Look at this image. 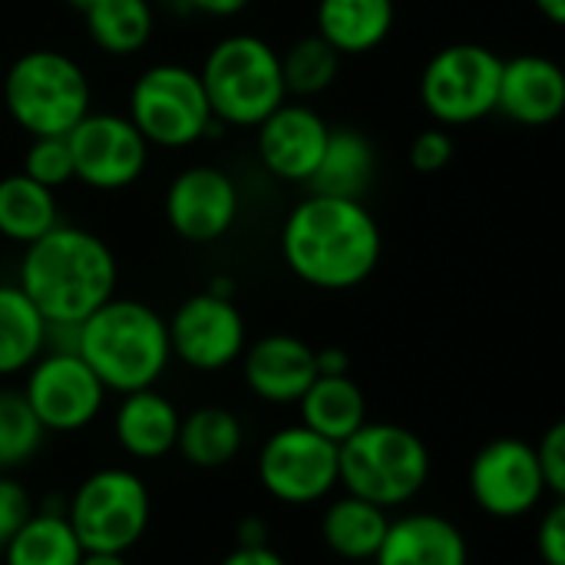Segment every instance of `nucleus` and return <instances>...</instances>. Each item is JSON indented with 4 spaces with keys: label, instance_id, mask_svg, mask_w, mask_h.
Segmentation results:
<instances>
[{
    "label": "nucleus",
    "instance_id": "nucleus-1",
    "mask_svg": "<svg viewBox=\"0 0 565 565\" xmlns=\"http://www.w3.org/2000/svg\"><path fill=\"white\" fill-rule=\"evenodd\" d=\"M285 268L308 288L351 291L364 285L384 255V235L364 199L308 192L281 222Z\"/></svg>",
    "mask_w": 565,
    "mask_h": 565
},
{
    "label": "nucleus",
    "instance_id": "nucleus-2",
    "mask_svg": "<svg viewBox=\"0 0 565 565\" xmlns=\"http://www.w3.org/2000/svg\"><path fill=\"white\" fill-rule=\"evenodd\" d=\"M17 285L46 321L79 324L116 295L119 265L106 238L60 222L43 238L23 245Z\"/></svg>",
    "mask_w": 565,
    "mask_h": 565
},
{
    "label": "nucleus",
    "instance_id": "nucleus-3",
    "mask_svg": "<svg viewBox=\"0 0 565 565\" xmlns=\"http://www.w3.org/2000/svg\"><path fill=\"white\" fill-rule=\"evenodd\" d=\"M109 394L156 387L172 364L166 318L136 298L113 295L86 321H79L76 351Z\"/></svg>",
    "mask_w": 565,
    "mask_h": 565
},
{
    "label": "nucleus",
    "instance_id": "nucleus-4",
    "mask_svg": "<svg viewBox=\"0 0 565 565\" xmlns=\"http://www.w3.org/2000/svg\"><path fill=\"white\" fill-rule=\"evenodd\" d=\"M430 467L424 437L401 424H364L338 444V487L381 510L417 500Z\"/></svg>",
    "mask_w": 565,
    "mask_h": 565
},
{
    "label": "nucleus",
    "instance_id": "nucleus-5",
    "mask_svg": "<svg viewBox=\"0 0 565 565\" xmlns=\"http://www.w3.org/2000/svg\"><path fill=\"white\" fill-rule=\"evenodd\" d=\"M202 89L209 96L212 116L228 129H255L285 99L281 53L255 33L222 36L202 60Z\"/></svg>",
    "mask_w": 565,
    "mask_h": 565
},
{
    "label": "nucleus",
    "instance_id": "nucleus-6",
    "mask_svg": "<svg viewBox=\"0 0 565 565\" xmlns=\"http://www.w3.org/2000/svg\"><path fill=\"white\" fill-rule=\"evenodd\" d=\"M3 109L33 136H66L89 109L93 86L86 70L63 50H26L3 73Z\"/></svg>",
    "mask_w": 565,
    "mask_h": 565
},
{
    "label": "nucleus",
    "instance_id": "nucleus-7",
    "mask_svg": "<svg viewBox=\"0 0 565 565\" xmlns=\"http://www.w3.org/2000/svg\"><path fill=\"white\" fill-rule=\"evenodd\" d=\"M126 116L159 149H189L202 139L225 136V126L209 109L199 70L185 63L146 66L129 86Z\"/></svg>",
    "mask_w": 565,
    "mask_h": 565
},
{
    "label": "nucleus",
    "instance_id": "nucleus-8",
    "mask_svg": "<svg viewBox=\"0 0 565 565\" xmlns=\"http://www.w3.org/2000/svg\"><path fill=\"white\" fill-rule=\"evenodd\" d=\"M83 553L126 556L142 543L152 520V497L139 473L126 467H103L79 480L63 510Z\"/></svg>",
    "mask_w": 565,
    "mask_h": 565
},
{
    "label": "nucleus",
    "instance_id": "nucleus-9",
    "mask_svg": "<svg viewBox=\"0 0 565 565\" xmlns=\"http://www.w3.org/2000/svg\"><path fill=\"white\" fill-rule=\"evenodd\" d=\"M503 56L483 43H450L420 73V106L437 126H473L497 113Z\"/></svg>",
    "mask_w": 565,
    "mask_h": 565
},
{
    "label": "nucleus",
    "instance_id": "nucleus-10",
    "mask_svg": "<svg viewBox=\"0 0 565 565\" xmlns=\"http://www.w3.org/2000/svg\"><path fill=\"white\" fill-rule=\"evenodd\" d=\"M258 483L285 507H315L338 490V444L305 424L281 427L258 450Z\"/></svg>",
    "mask_w": 565,
    "mask_h": 565
},
{
    "label": "nucleus",
    "instance_id": "nucleus-11",
    "mask_svg": "<svg viewBox=\"0 0 565 565\" xmlns=\"http://www.w3.org/2000/svg\"><path fill=\"white\" fill-rule=\"evenodd\" d=\"M73 182L93 192H122L136 185L149 166V142L129 122L126 113H96L89 109L66 132Z\"/></svg>",
    "mask_w": 565,
    "mask_h": 565
},
{
    "label": "nucleus",
    "instance_id": "nucleus-12",
    "mask_svg": "<svg viewBox=\"0 0 565 565\" xmlns=\"http://www.w3.org/2000/svg\"><path fill=\"white\" fill-rule=\"evenodd\" d=\"M20 394L46 434H79L103 414L109 391L79 354L43 351L23 371Z\"/></svg>",
    "mask_w": 565,
    "mask_h": 565
},
{
    "label": "nucleus",
    "instance_id": "nucleus-13",
    "mask_svg": "<svg viewBox=\"0 0 565 565\" xmlns=\"http://www.w3.org/2000/svg\"><path fill=\"white\" fill-rule=\"evenodd\" d=\"M172 361L199 374H215L232 364L248 348V328L232 298L212 295L209 288L189 295L166 321Z\"/></svg>",
    "mask_w": 565,
    "mask_h": 565
},
{
    "label": "nucleus",
    "instance_id": "nucleus-14",
    "mask_svg": "<svg viewBox=\"0 0 565 565\" xmlns=\"http://www.w3.org/2000/svg\"><path fill=\"white\" fill-rule=\"evenodd\" d=\"M467 483L477 510L493 520H523L550 497L536 463V447L520 437H497L480 447Z\"/></svg>",
    "mask_w": 565,
    "mask_h": 565
},
{
    "label": "nucleus",
    "instance_id": "nucleus-15",
    "mask_svg": "<svg viewBox=\"0 0 565 565\" xmlns=\"http://www.w3.org/2000/svg\"><path fill=\"white\" fill-rule=\"evenodd\" d=\"M169 228L189 245H212L232 232L242 212L238 182L218 166H185L166 189Z\"/></svg>",
    "mask_w": 565,
    "mask_h": 565
},
{
    "label": "nucleus",
    "instance_id": "nucleus-16",
    "mask_svg": "<svg viewBox=\"0 0 565 565\" xmlns=\"http://www.w3.org/2000/svg\"><path fill=\"white\" fill-rule=\"evenodd\" d=\"M328 132L331 126L315 106H308L305 99H285L255 126L258 162L278 182L308 185L321 162Z\"/></svg>",
    "mask_w": 565,
    "mask_h": 565
},
{
    "label": "nucleus",
    "instance_id": "nucleus-17",
    "mask_svg": "<svg viewBox=\"0 0 565 565\" xmlns=\"http://www.w3.org/2000/svg\"><path fill=\"white\" fill-rule=\"evenodd\" d=\"M248 391L275 407L298 404L301 394L318 377L315 348L295 334H265L245 348L238 358Z\"/></svg>",
    "mask_w": 565,
    "mask_h": 565
},
{
    "label": "nucleus",
    "instance_id": "nucleus-18",
    "mask_svg": "<svg viewBox=\"0 0 565 565\" xmlns=\"http://www.w3.org/2000/svg\"><path fill=\"white\" fill-rule=\"evenodd\" d=\"M565 109L563 66L540 53H520L503 60L497 113L520 126H550Z\"/></svg>",
    "mask_w": 565,
    "mask_h": 565
},
{
    "label": "nucleus",
    "instance_id": "nucleus-19",
    "mask_svg": "<svg viewBox=\"0 0 565 565\" xmlns=\"http://www.w3.org/2000/svg\"><path fill=\"white\" fill-rule=\"evenodd\" d=\"M374 565H470L463 530L440 513H407L391 520Z\"/></svg>",
    "mask_w": 565,
    "mask_h": 565
},
{
    "label": "nucleus",
    "instance_id": "nucleus-20",
    "mask_svg": "<svg viewBox=\"0 0 565 565\" xmlns=\"http://www.w3.org/2000/svg\"><path fill=\"white\" fill-rule=\"evenodd\" d=\"M179 407L159 394L156 387L122 394L116 417H113V437L132 460H162L175 450L179 440Z\"/></svg>",
    "mask_w": 565,
    "mask_h": 565
},
{
    "label": "nucleus",
    "instance_id": "nucleus-21",
    "mask_svg": "<svg viewBox=\"0 0 565 565\" xmlns=\"http://www.w3.org/2000/svg\"><path fill=\"white\" fill-rule=\"evenodd\" d=\"M394 17V0H318L315 33L341 56H364L391 36Z\"/></svg>",
    "mask_w": 565,
    "mask_h": 565
},
{
    "label": "nucleus",
    "instance_id": "nucleus-22",
    "mask_svg": "<svg viewBox=\"0 0 565 565\" xmlns=\"http://www.w3.org/2000/svg\"><path fill=\"white\" fill-rule=\"evenodd\" d=\"M377 175V149L367 132L354 126H338L328 132L321 162L308 182L311 192L341 195V199H364Z\"/></svg>",
    "mask_w": 565,
    "mask_h": 565
},
{
    "label": "nucleus",
    "instance_id": "nucleus-23",
    "mask_svg": "<svg viewBox=\"0 0 565 565\" xmlns=\"http://www.w3.org/2000/svg\"><path fill=\"white\" fill-rule=\"evenodd\" d=\"M298 414L308 430H315L318 437L331 444H341L358 427L367 424V397L351 374H341V377L318 374L311 387L301 394Z\"/></svg>",
    "mask_w": 565,
    "mask_h": 565
},
{
    "label": "nucleus",
    "instance_id": "nucleus-24",
    "mask_svg": "<svg viewBox=\"0 0 565 565\" xmlns=\"http://www.w3.org/2000/svg\"><path fill=\"white\" fill-rule=\"evenodd\" d=\"M245 447V427L235 411L222 404L195 407L179 420V457L195 470H222Z\"/></svg>",
    "mask_w": 565,
    "mask_h": 565
},
{
    "label": "nucleus",
    "instance_id": "nucleus-25",
    "mask_svg": "<svg viewBox=\"0 0 565 565\" xmlns=\"http://www.w3.org/2000/svg\"><path fill=\"white\" fill-rule=\"evenodd\" d=\"M387 526H391L387 510L351 493L331 500L321 513L324 546L348 563H371L387 536Z\"/></svg>",
    "mask_w": 565,
    "mask_h": 565
},
{
    "label": "nucleus",
    "instance_id": "nucleus-26",
    "mask_svg": "<svg viewBox=\"0 0 565 565\" xmlns=\"http://www.w3.org/2000/svg\"><path fill=\"white\" fill-rule=\"evenodd\" d=\"M63 222L53 189L23 172L0 175V235L13 245H30Z\"/></svg>",
    "mask_w": 565,
    "mask_h": 565
},
{
    "label": "nucleus",
    "instance_id": "nucleus-27",
    "mask_svg": "<svg viewBox=\"0 0 565 565\" xmlns=\"http://www.w3.org/2000/svg\"><path fill=\"white\" fill-rule=\"evenodd\" d=\"M86 36L106 56H132L156 33V10L149 0H96L86 13Z\"/></svg>",
    "mask_w": 565,
    "mask_h": 565
},
{
    "label": "nucleus",
    "instance_id": "nucleus-28",
    "mask_svg": "<svg viewBox=\"0 0 565 565\" xmlns=\"http://www.w3.org/2000/svg\"><path fill=\"white\" fill-rule=\"evenodd\" d=\"M46 338V318L13 281H0V377L23 374L40 354Z\"/></svg>",
    "mask_w": 565,
    "mask_h": 565
},
{
    "label": "nucleus",
    "instance_id": "nucleus-29",
    "mask_svg": "<svg viewBox=\"0 0 565 565\" xmlns=\"http://www.w3.org/2000/svg\"><path fill=\"white\" fill-rule=\"evenodd\" d=\"M0 556L7 565H79L86 553L63 513L33 510Z\"/></svg>",
    "mask_w": 565,
    "mask_h": 565
},
{
    "label": "nucleus",
    "instance_id": "nucleus-30",
    "mask_svg": "<svg viewBox=\"0 0 565 565\" xmlns=\"http://www.w3.org/2000/svg\"><path fill=\"white\" fill-rule=\"evenodd\" d=\"M341 73V53L328 46L318 33L295 40L281 53V79L288 96L295 99H311L321 96Z\"/></svg>",
    "mask_w": 565,
    "mask_h": 565
},
{
    "label": "nucleus",
    "instance_id": "nucleus-31",
    "mask_svg": "<svg viewBox=\"0 0 565 565\" xmlns=\"http://www.w3.org/2000/svg\"><path fill=\"white\" fill-rule=\"evenodd\" d=\"M46 430L20 391L0 387V473L23 470L43 450Z\"/></svg>",
    "mask_w": 565,
    "mask_h": 565
},
{
    "label": "nucleus",
    "instance_id": "nucleus-32",
    "mask_svg": "<svg viewBox=\"0 0 565 565\" xmlns=\"http://www.w3.org/2000/svg\"><path fill=\"white\" fill-rule=\"evenodd\" d=\"M20 172L53 192L63 189L66 182H73V159H70L66 136H33L23 152Z\"/></svg>",
    "mask_w": 565,
    "mask_h": 565
},
{
    "label": "nucleus",
    "instance_id": "nucleus-33",
    "mask_svg": "<svg viewBox=\"0 0 565 565\" xmlns=\"http://www.w3.org/2000/svg\"><path fill=\"white\" fill-rule=\"evenodd\" d=\"M454 152H457V139L450 136V129L447 126H430V129L414 136V142H411V166L417 172L430 175V172L447 169Z\"/></svg>",
    "mask_w": 565,
    "mask_h": 565
},
{
    "label": "nucleus",
    "instance_id": "nucleus-34",
    "mask_svg": "<svg viewBox=\"0 0 565 565\" xmlns=\"http://www.w3.org/2000/svg\"><path fill=\"white\" fill-rule=\"evenodd\" d=\"M33 510L36 507H33V497L26 493V487L20 480H13L10 473H0V553L17 536V530L30 520Z\"/></svg>",
    "mask_w": 565,
    "mask_h": 565
},
{
    "label": "nucleus",
    "instance_id": "nucleus-35",
    "mask_svg": "<svg viewBox=\"0 0 565 565\" xmlns=\"http://www.w3.org/2000/svg\"><path fill=\"white\" fill-rule=\"evenodd\" d=\"M536 463H540V473H543V483H546V493L553 500H563L565 497V424H553L540 447H536Z\"/></svg>",
    "mask_w": 565,
    "mask_h": 565
},
{
    "label": "nucleus",
    "instance_id": "nucleus-36",
    "mask_svg": "<svg viewBox=\"0 0 565 565\" xmlns=\"http://www.w3.org/2000/svg\"><path fill=\"white\" fill-rule=\"evenodd\" d=\"M536 553L543 565H565V503L553 500L536 530Z\"/></svg>",
    "mask_w": 565,
    "mask_h": 565
},
{
    "label": "nucleus",
    "instance_id": "nucleus-37",
    "mask_svg": "<svg viewBox=\"0 0 565 565\" xmlns=\"http://www.w3.org/2000/svg\"><path fill=\"white\" fill-rule=\"evenodd\" d=\"M252 0H172V7L185 13H202V17H235L248 7Z\"/></svg>",
    "mask_w": 565,
    "mask_h": 565
},
{
    "label": "nucleus",
    "instance_id": "nucleus-38",
    "mask_svg": "<svg viewBox=\"0 0 565 565\" xmlns=\"http://www.w3.org/2000/svg\"><path fill=\"white\" fill-rule=\"evenodd\" d=\"M271 543V526L265 516L258 513H248L238 520L235 526V546H268Z\"/></svg>",
    "mask_w": 565,
    "mask_h": 565
},
{
    "label": "nucleus",
    "instance_id": "nucleus-39",
    "mask_svg": "<svg viewBox=\"0 0 565 565\" xmlns=\"http://www.w3.org/2000/svg\"><path fill=\"white\" fill-rule=\"evenodd\" d=\"M218 565H288L271 546H235Z\"/></svg>",
    "mask_w": 565,
    "mask_h": 565
},
{
    "label": "nucleus",
    "instance_id": "nucleus-40",
    "mask_svg": "<svg viewBox=\"0 0 565 565\" xmlns=\"http://www.w3.org/2000/svg\"><path fill=\"white\" fill-rule=\"evenodd\" d=\"M315 367L324 377H341V374H351V358L344 348H321L315 351Z\"/></svg>",
    "mask_w": 565,
    "mask_h": 565
},
{
    "label": "nucleus",
    "instance_id": "nucleus-41",
    "mask_svg": "<svg viewBox=\"0 0 565 565\" xmlns=\"http://www.w3.org/2000/svg\"><path fill=\"white\" fill-rule=\"evenodd\" d=\"M536 10L553 23V26H563L565 23V0H533Z\"/></svg>",
    "mask_w": 565,
    "mask_h": 565
},
{
    "label": "nucleus",
    "instance_id": "nucleus-42",
    "mask_svg": "<svg viewBox=\"0 0 565 565\" xmlns=\"http://www.w3.org/2000/svg\"><path fill=\"white\" fill-rule=\"evenodd\" d=\"M79 565H129L126 556H116V553H86Z\"/></svg>",
    "mask_w": 565,
    "mask_h": 565
},
{
    "label": "nucleus",
    "instance_id": "nucleus-43",
    "mask_svg": "<svg viewBox=\"0 0 565 565\" xmlns=\"http://www.w3.org/2000/svg\"><path fill=\"white\" fill-rule=\"evenodd\" d=\"M209 291H212V295H222V298H232L235 285H232V278H215V281L209 285Z\"/></svg>",
    "mask_w": 565,
    "mask_h": 565
},
{
    "label": "nucleus",
    "instance_id": "nucleus-44",
    "mask_svg": "<svg viewBox=\"0 0 565 565\" xmlns=\"http://www.w3.org/2000/svg\"><path fill=\"white\" fill-rule=\"evenodd\" d=\"M66 3H70V7H73V10H76L79 17H83V13H86V10H89V7H93L96 0H66Z\"/></svg>",
    "mask_w": 565,
    "mask_h": 565
}]
</instances>
